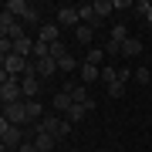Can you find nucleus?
<instances>
[{"label":"nucleus","instance_id":"obj_1","mask_svg":"<svg viewBox=\"0 0 152 152\" xmlns=\"http://www.w3.org/2000/svg\"><path fill=\"white\" fill-rule=\"evenodd\" d=\"M0 102L4 105H17V102H24V88L17 78H10L7 71H0Z\"/></svg>","mask_w":152,"mask_h":152},{"label":"nucleus","instance_id":"obj_2","mask_svg":"<svg viewBox=\"0 0 152 152\" xmlns=\"http://www.w3.org/2000/svg\"><path fill=\"white\" fill-rule=\"evenodd\" d=\"M0 142H4L7 149H17V145L24 142V132H20V125H14V122L0 118Z\"/></svg>","mask_w":152,"mask_h":152},{"label":"nucleus","instance_id":"obj_3","mask_svg":"<svg viewBox=\"0 0 152 152\" xmlns=\"http://www.w3.org/2000/svg\"><path fill=\"white\" fill-rule=\"evenodd\" d=\"M61 91H68L75 105H88V108H95V98L88 95V85H75V81H64V85H61Z\"/></svg>","mask_w":152,"mask_h":152},{"label":"nucleus","instance_id":"obj_4","mask_svg":"<svg viewBox=\"0 0 152 152\" xmlns=\"http://www.w3.org/2000/svg\"><path fill=\"white\" fill-rule=\"evenodd\" d=\"M58 27L78 31V27H81V10H78V7H71V4H64V7L58 10Z\"/></svg>","mask_w":152,"mask_h":152},{"label":"nucleus","instance_id":"obj_5","mask_svg":"<svg viewBox=\"0 0 152 152\" xmlns=\"http://www.w3.org/2000/svg\"><path fill=\"white\" fill-rule=\"evenodd\" d=\"M31 68H34V64H31L27 58H20V54H7V58H4V71H7L10 78H17V75H27Z\"/></svg>","mask_w":152,"mask_h":152},{"label":"nucleus","instance_id":"obj_6","mask_svg":"<svg viewBox=\"0 0 152 152\" xmlns=\"http://www.w3.org/2000/svg\"><path fill=\"white\" fill-rule=\"evenodd\" d=\"M4 118L14 122V125L31 122V118H27V98H24V102H17V105H4Z\"/></svg>","mask_w":152,"mask_h":152},{"label":"nucleus","instance_id":"obj_7","mask_svg":"<svg viewBox=\"0 0 152 152\" xmlns=\"http://www.w3.org/2000/svg\"><path fill=\"white\" fill-rule=\"evenodd\" d=\"M31 64H34V61H31ZM20 88H24V98H37V95H41V78L34 75V68L20 78Z\"/></svg>","mask_w":152,"mask_h":152},{"label":"nucleus","instance_id":"obj_8","mask_svg":"<svg viewBox=\"0 0 152 152\" xmlns=\"http://www.w3.org/2000/svg\"><path fill=\"white\" fill-rule=\"evenodd\" d=\"M34 75H37L41 78V81H44V78H51V75H58V61L54 58H41V61H34Z\"/></svg>","mask_w":152,"mask_h":152},{"label":"nucleus","instance_id":"obj_9","mask_svg":"<svg viewBox=\"0 0 152 152\" xmlns=\"http://www.w3.org/2000/svg\"><path fill=\"white\" fill-rule=\"evenodd\" d=\"M37 41L51 48L54 41H61V27H58V24H41V31H37Z\"/></svg>","mask_w":152,"mask_h":152},{"label":"nucleus","instance_id":"obj_10","mask_svg":"<svg viewBox=\"0 0 152 152\" xmlns=\"http://www.w3.org/2000/svg\"><path fill=\"white\" fill-rule=\"evenodd\" d=\"M34 145H37L41 152H54V145H61V142L54 135H48V132H34Z\"/></svg>","mask_w":152,"mask_h":152},{"label":"nucleus","instance_id":"obj_11","mask_svg":"<svg viewBox=\"0 0 152 152\" xmlns=\"http://www.w3.org/2000/svg\"><path fill=\"white\" fill-rule=\"evenodd\" d=\"M78 10H81V24H88V27H98L102 24V17L95 14V4H81Z\"/></svg>","mask_w":152,"mask_h":152},{"label":"nucleus","instance_id":"obj_12","mask_svg":"<svg viewBox=\"0 0 152 152\" xmlns=\"http://www.w3.org/2000/svg\"><path fill=\"white\" fill-rule=\"evenodd\" d=\"M81 81H85V85L102 81V68H98V64H88V61H81Z\"/></svg>","mask_w":152,"mask_h":152},{"label":"nucleus","instance_id":"obj_13","mask_svg":"<svg viewBox=\"0 0 152 152\" xmlns=\"http://www.w3.org/2000/svg\"><path fill=\"white\" fill-rule=\"evenodd\" d=\"M34 37H20V41H14V54H20V58H34Z\"/></svg>","mask_w":152,"mask_h":152},{"label":"nucleus","instance_id":"obj_14","mask_svg":"<svg viewBox=\"0 0 152 152\" xmlns=\"http://www.w3.org/2000/svg\"><path fill=\"white\" fill-rule=\"evenodd\" d=\"M4 10H7V14H14L17 20H20V17L31 10V4H27V0H7V4H4Z\"/></svg>","mask_w":152,"mask_h":152},{"label":"nucleus","instance_id":"obj_15","mask_svg":"<svg viewBox=\"0 0 152 152\" xmlns=\"http://www.w3.org/2000/svg\"><path fill=\"white\" fill-rule=\"evenodd\" d=\"M71 105H75V102H71L68 91H54V108H58V115H68Z\"/></svg>","mask_w":152,"mask_h":152},{"label":"nucleus","instance_id":"obj_16","mask_svg":"<svg viewBox=\"0 0 152 152\" xmlns=\"http://www.w3.org/2000/svg\"><path fill=\"white\" fill-rule=\"evenodd\" d=\"M139 54H142V41L139 37H129L122 44V58H139Z\"/></svg>","mask_w":152,"mask_h":152},{"label":"nucleus","instance_id":"obj_17","mask_svg":"<svg viewBox=\"0 0 152 152\" xmlns=\"http://www.w3.org/2000/svg\"><path fill=\"white\" fill-rule=\"evenodd\" d=\"M75 41H78V44H85V48H91V41H95V27L81 24V27L75 31Z\"/></svg>","mask_w":152,"mask_h":152},{"label":"nucleus","instance_id":"obj_18","mask_svg":"<svg viewBox=\"0 0 152 152\" xmlns=\"http://www.w3.org/2000/svg\"><path fill=\"white\" fill-rule=\"evenodd\" d=\"M27 118H31L34 125H37V122L44 118V105L37 102V98H27Z\"/></svg>","mask_w":152,"mask_h":152},{"label":"nucleus","instance_id":"obj_19","mask_svg":"<svg viewBox=\"0 0 152 152\" xmlns=\"http://www.w3.org/2000/svg\"><path fill=\"white\" fill-rule=\"evenodd\" d=\"M88 112H95V108H88V105H71V112L64 115V118H68L71 125H75V122H81V118H85Z\"/></svg>","mask_w":152,"mask_h":152},{"label":"nucleus","instance_id":"obj_20","mask_svg":"<svg viewBox=\"0 0 152 152\" xmlns=\"http://www.w3.org/2000/svg\"><path fill=\"white\" fill-rule=\"evenodd\" d=\"M17 24H20V20H17L14 14H7V10H0V31H4V34H10V31L17 27Z\"/></svg>","mask_w":152,"mask_h":152},{"label":"nucleus","instance_id":"obj_21","mask_svg":"<svg viewBox=\"0 0 152 152\" xmlns=\"http://www.w3.org/2000/svg\"><path fill=\"white\" fill-rule=\"evenodd\" d=\"M112 10H115V4H112V0H95V14L102 17V20H105V17H108Z\"/></svg>","mask_w":152,"mask_h":152},{"label":"nucleus","instance_id":"obj_22","mask_svg":"<svg viewBox=\"0 0 152 152\" xmlns=\"http://www.w3.org/2000/svg\"><path fill=\"white\" fill-rule=\"evenodd\" d=\"M88 64H98V68H102V61H105V48H88Z\"/></svg>","mask_w":152,"mask_h":152},{"label":"nucleus","instance_id":"obj_23","mask_svg":"<svg viewBox=\"0 0 152 152\" xmlns=\"http://www.w3.org/2000/svg\"><path fill=\"white\" fill-rule=\"evenodd\" d=\"M102 81H105V85H115V81H118V68L102 64Z\"/></svg>","mask_w":152,"mask_h":152},{"label":"nucleus","instance_id":"obj_24","mask_svg":"<svg viewBox=\"0 0 152 152\" xmlns=\"http://www.w3.org/2000/svg\"><path fill=\"white\" fill-rule=\"evenodd\" d=\"M20 20H24V24H34V27L41 31V10H37V7H31V10H27V14L20 17Z\"/></svg>","mask_w":152,"mask_h":152},{"label":"nucleus","instance_id":"obj_25","mask_svg":"<svg viewBox=\"0 0 152 152\" xmlns=\"http://www.w3.org/2000/svg\"><path fill=\"white\" fill-rule=\"evenodd\" d=\"M75 68H81V61H75V58H64V61H61V64H58V71H61V75H71V71H75Z\"/></svg>","mask_w":152,"mask_h":152},{"label":"nucleus","instance_id":"obj_26","mask_svg":"<svg viewBox=\"0 0 152 152\" xmlns=\"http://www.w3.org/2000/svg\"><path fill=\"white\" fill-rule=\"evenodd\" d=\"M139 17H149V10H152V0H135V7H132Z\"/></svg>","mask_w":152,"mask_h":152},{"label":"nucleus","instance_id":"obj_27","mask_svg":"<svg viewBox=\"0 0 152 152\" xmlns=\"http://www.w3.org/2000/svg\"><path fill=\"white\" fill-rule=\"evenodd\" d=\"M135 81H139V85H149V81H152V71H149V68H135Z\"/></svg>","mask_w":152,"mask_h":152},{"label":"nucleus","instance_id":"obj_28","mask_svg":"<svg viewBox=\"0 0 152 152\" xmlns=\"http://www.w3.org/2000/svg\"><path fill=\"white\" fill-rule=\"evenodd\" d=\"M0 54H4V58L14 54V41H10V37H0Z\"/></svg>","mask_w":152,"mask_h":152},{"label":"nucleus","instance_id":"obj_29","mask_svg":"<svg viewBox=\"0 0 152 152\" xmlns=\"http://www.w3.org/2000/svg\"><path fill=\"white\" fill-rule=\"evenodd\" d=\"M122 95H125V85H118V81L108 85V98H122Z\"/></svg>","mask_w":152,"mask_h":152},{"label":"nucleus","instance_id":"obj_30","mask_svg":"<svg viewBox=\"0 0 152 152\" xmlns=\"http://www.w3.org/2000/svg\"><path fill=\"white\" fill-rule=\"evenodd\" d=\"M17 152H41V149L34 145V142H20V145H17Z\"/></svg>","mask_w":152,"mask_h":152},{"label":"nucleus","instance_id":"obj_31","mask_svg":"<svg viewBox=\"0 0 152 152\" xmlns=\"http://www.w3.org/2000/svg\"><path fill=\"white\" fill-rule=\"evenodd\" d=\"M112 4H115V10H129V7H135L132 0H112Z\"/></svg>","mask_w":152,"mask_h":152},{"label":"nucleus","instance_id":"obj_32","mask_svg":"<svg viewBox=\"0 0 152 152\" xmlns=\"http://www.w3.org/2000/svg\"><path fill=\"white\" fill-rule=\"evenodd\" d=\"M145 20H149V27H152V10H149V17H145Z\"/></svg>","mask_w":152,"mask_h":152},{"label":"nucleus","instance_id":"obj_33","mask_svg":"<svg viewBox=\"0 0 152 152\" xmlns=\"http://www.w3.org/2000/svg\"><path fill=\"white\" fill-rule=\"evenodd\" d=\"M0 152H17V149H7V145H4V149H0Z\"/></svg>","mask_w":152,"mask_h":152},{"label":"nucleus","instance_id":"obj_34","mask_svg":"<svg viewBox=\"0 0 152 152\" xmlns=\"http://www.w3.org/2000/svg\"><path fill=\"white\" fill-rule=\"evenodd\" d=\"M149 37H152V27H149Z\"/></svg>","mask_w":152,"mask_h":152}]
</instances>
